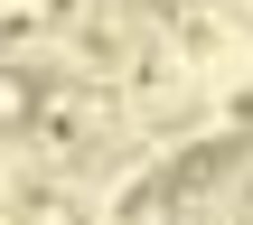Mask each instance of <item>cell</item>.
I'll return each mask as SVG.
<instances>
[{
    "instance_id": "cell-1",
    "label": "cell",
    "mask_w": 253,
    "mask_h": 225,
    "mask_svg": "<svg viewBox=\"0 0 253 225\" xmlns=\"http://www.w3.org/2000/svg\"><path fill=\"white\" fill-rule=\"evenodd\" d=\"M28 113H38V85H28L19 66H0V132H9V122H28Z\"/></svg>"
}]
</instances>
